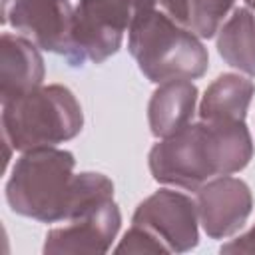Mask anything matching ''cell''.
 Wrapping results in <instances>:
<instances>
[{
    "instance_id": "obj_7",
    "label": "cell",
    "mask_w": 255,
    "mask_h": 255,
    "mask_svg": "<svg viewBox=\"0 0 255 255\" xmlns=\"http://www.w3.org/2000/svg\"><path fill=\"white\" fill-rule=\"evenodd\" d=\"M197 217L207 237L227 239L249 219L253 195L249 185L231 175H217L195 191Z\"/></svg>"
},
{
    "instance_id": "obj_2",
    "label": "cell",
    "mask_w": 255,
    "mask_h": 255,
    "mask_svg": "<svg viewBox=\"0 0 255 255\" xmlns=\"http://www.w3.org/2000/svg\"><path fill=\"white\" fill-rule=\"evenodd\" d=\"M128 50L139 72L153 84L197 80L209 66L199 36L157 10L155 0H139L128 30Z\"/></svg>"
},
{
    "instance_id": "obj_5",
    "label": "cell",
    "mask_w": 255,
    "mask_h": 255,
    "mask_svg": "<svg viewBox=\"0 0 255 255\" xmlns=\"http://www.w3.org/2000/svg\"><path fill=\"white\" fill-rule=\"evenodd\" d=\"M139 0H78L72 14L70 52L66 62L80 68L114 56L135 16Z\"/></svg>"
},
{
    "instance_id": "obj_3",
    "label": "cell",
    "mask_w": 255,
    "mask_h": 255,
    "mask_svg": "<svg viewBox=\"0 0 255 255\" xmlns=\"http://www.w3.org/2000/svg\"><path fill=\"white\" fill-rule=\"evenodd\" d=\"M82 126L84 114L78 98L60 84L40 86L2 102V135L16 151L56 147L74 139Z\"/></svg>"
},
{
    "instance_id": "obj_13",
    "label": "cell",
    "mask_w": 255,
    "mask_h": 255,
    "mask_svg": "<svg viewBox=\"0 0 255 255\" xmlns=\"http://www.w3.org/2000/svg\"><path fill=\"white\" fill-rule=\"evenodd\" d=\"M217 52L235 70L255 76V16L251 8H235L217 32Z\"/></svg>"
},
{
    "instance_id": "obj_10",
    "label": "cell",
    "mask_w": 255,
    "mask_h": 255,
    "mask_svg": "<svg viewBox=\"0 0 255 255\" xmlns=\"http://www.w3.org/2000/svg\"><path fill=\"white\" fill-rule=\"evenodd\" d=\"M44 58L26 36L2 34L0 38V100L24 96L42 86Z\"/></svg>"
},
{
    "instance_id": "obj_17",
    "label": "cell",
    "mask_w": 255,
    "mask_h": 255,
    "mask_svg": "<svg viewBox=\"0 0 255 255\" xmlns=\"http://www.w3.org/2000/svg\"><path fill=\"white\" fill-rule=\"evenodd\" d=\"M221 253H255V225L247 233L223 243Z\"/></svg>"
},
{
    "instance_id": "obj_16",
    "label": "cell",
    "mask_w": 255,
    "mask_h": 255,
    "mask_svg": "<svg viewBox=\"0 0 255 255\" xmlns=\"http://www.w3.org/2000/svg\"><path fill=\"white\" fill-rule=\"evenodd\" d=\"M159 8L175 22L189 26V0H155Z\"/></svg>"
},
{
    "instance_id": "obj_8",
    "label": "cell",
    "mask_w": 255,
    "mask_h": 255,
    "mask_svg": "<svg viewBox=\"0 0 255 255\" xmlns=\"http://www.w3.org/2000/svg\"><path fill=\"white\" fill-rule=\"evenodd\" d=\"M122 227L120 207L114 197L104 199L62 227L48 231L44 253H108Z\"/></svg>"
},
{
    "instance_id": "obj_11",
    "label": "cell",
    "mask_w": 255,
    "mask_h": 255,
    "mask_svg": "<svg viewBox=\"0 0 255 255\" xmlns=\"http://www.w3.org/2000/svg\"><path fill=\"white\" fill-rule=\"evenodd\" d=\"M197 106V88L191 80H169L157 86L147 104L149 131L169 137L191 124Z\"/></svg>"
},
{
    "instance_id": "obj_6",
    "label": "cell",
    "mask_w": 255,
    "mask_h": 255,
    "mask_svg": "<svg viewBox=\"0 0 255 255\" xmlns=\"http://www.w3.org/2000/svg\"><path fill=\"white\" fill-rule=\"evenodd\" d=\"M133 225L147 229L167 253H187L199 243V217L195 201L173 189H159L133 211Z\"/></svg>"
},
{
    "instance_id": "obj_4",
    "label": "cell",
    "mask_w": 255,
    "mask_h": 255,
    "mask_svg": "<svg viewBox=\"0 0 255 255\" xmlns=\"http://www.w3.org/2000/svg\"><path fill=\"white\" fill-rule=\"evenodd\" d=\"M147 163L155 181L189 191H197L217 175H231L217 131L201 120L169 137H161L149 149Z\"/></svg>"
},
{
    "instance_id": "obj_9",
    "label": "cell",
    "mask_w": 255,
    "mask_h": 255,
    "mask_svg": "<svg viewBox=\"0 0 255 255\" xmlns=\"http://www.w3.org/2000/svg\"><path fill=\"white\" fill-rule=\"evenodd\" d=\"M74 8L70 0H14L2 24L30 38L38 48L68 56Z\"/></svg>"
},
{
    "instance_id": "obj_12",
    "label": "cell",
    "mask_w": 255,
    "mask_h": 255,
    "mask_svg": "<svg viewBox=\"0 0 255 255\" xmlns=\"http://www.w3.org/2000/svg\"><path fill=\"white\" fill-rule=\"evenodd\" d=\"M253 96L255 84L249 78L239 74H221L207 86L199 102V120L245 122Z\"/></svg>"
},
{
    "instance_id": "obj_18",
    "label": "cell",
    "mask_w": 255,
    "mask_h": 255,
    "mask_svg": "<svg viewBox=\"0 0 255 255\" xmlns=\"http://www.w3.org/2000/svg\"><path fill=\"white\" fill-rule=\"evenodd\" d=\"M245 4H247L249 8H253V10H255V0H245Z\"/></svg>"
},
{
    "instance_id": "obj_1",
    "label": "cell",
    "mask_w": 255,
    "mask_h": 255,
    "mask_svg": "<svg viewBox=\"0 0 255 255\" xmlns=\"http://www.w3.org/2000/svg\"><path fill=\"white\" fill-rule=\"evenodd\" d=\"M72 151L36 147L22 151L6 181V201L18 215L40 223L68 221L92 205L114 197V183L104 173H74Z\"/></svg>"
},
{
    "instance_id": "obj_14",
    "label": "cell",
    "mask_w": 255,
    "mask_h": 255,
    "mask_svg": "<svg viewBox=\"0 0 255 255\" xmlns=\"http://www.w3.org/2000/svg\"><path fill=\"white\" fill-rule=\"evenodd\" d=\"M235 0H189V28L199 38H213Z\"/></svg>"
},
{
    "instance_id": "obj_15",
    "label": "cell",
    "mask_w": 255,
    "mask_h": 255,
    "mask_svg": "<svg viewBox=\"0 0 255 255\" xmlns=\"http://www.w3.org/2000/svg\"><path fill=\"white\" fill-rule=\"evenodd\" d=\"M116 253H167L165 247L143 227L133 225L124 233L114 249Z\"/></svg>"
}]
</instances>
